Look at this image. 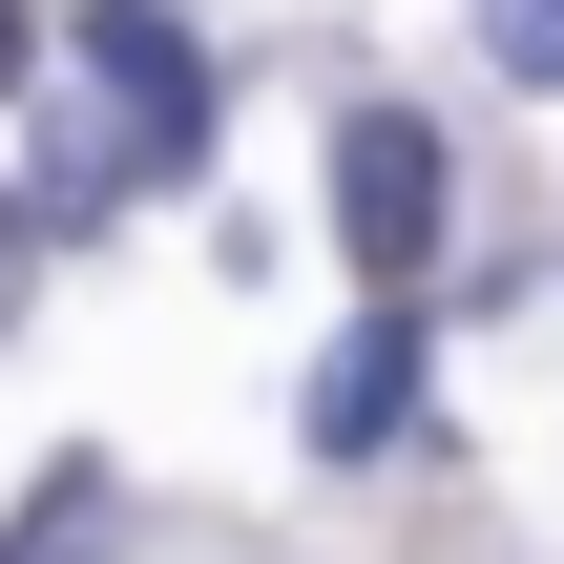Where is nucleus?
Here are the masks:
<instances>
[{"mask_svg":"<svg viewBox=\"0 0 564 564\" xmlns=\"http://www.w3.org/2000/svg\"><path fill=\"white\" fill-rule=\"evenodd\" d=\"M84 126H105L126 188H188L209 167V42L167 0H84Z\"/></svg>","mask_w":564,"mask_h":564,"instance_id":"nucleus-1","label":"nucleus"},{"mask_svg":"<svg viewBox=\"0 0 564 564\" xmlns=\"http://www.w3.org/2000/svg\"><path fill=\"white\" fill-rule=\"evenodd\" d=\"M440 230H460L440 126H419V105H356V126H335V251H356V293H419Z\"/></svg>","mask_w":564,"mask_h":564,"instance_id":"nucleus-2","label":"nucleus"},{"mask_svg":"<svg viewBox=\"0 0 564 564\" xmlns=\"http://www.w3.org/2000/svg\"><path fill=\"white\" fill-rule=\"evenodd\" d=\"M419 293H356V335L314 356V460H398V419H419Z\"/></svg>","mask_w":564,"mask_h":564,"instance_id":"nucleus-3","label":"nucleus"},{"mask_svg":"<svg viewBox=\"0 0 564 564\" xmlns=\"http://www.w3.org/2000/svg\"><path fill=\"white\" fill-rule=\"evenodd\" d=\"M0 564H126V460H42L21 523H0Z\"/></svg>","mask_w":564,"mask_h":564,"instance_id":"nucleus-4","label":"nucleus"},{"mask_svg":"<svg viewBox=\"0 0 564 564\" xmlns=\"http://www.w3.org/2000/svg\"><path fill=\"white\" fill-rule=\"evenodd\" d=\"M481 42H502L523 84H564V0H481Z\"/></svg>","mask_w":564,"mask_h":564,"instance_id":"nucleus-5","label":"nucleus"},{"mask_svg":"<svg viewBox=\"0 0 564 564\" xmlns=\"http://www.w3.org/2000/svg\"><path fill=\"white\" fill-rule=\"evenodd\" d=\"M21 293H42V209L0 188V335H21Z\"/></svg>","mask_w":564,"mask_h":564,"instance_id":"nucleus-6","label":"nucleus"},{"mask_svg":"<svg viewBox=\"0 0 564 564\" xmlns=\"http://www.w3.org/2000/svg\"><path fill=\"white\" fill-rule=\"evenodd\" d=\"M21 63H42V21H21V0H0V105H21Z\"/></svg>","mask_w":564,"mask_h":564,"instance_id":"nucleus-7","label":"nucleus"}]
</instances>
